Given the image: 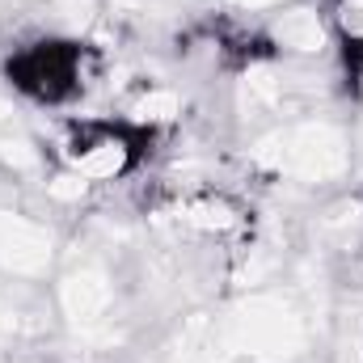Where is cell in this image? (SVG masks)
I'll use <instances>...</instances> for the list:
<instances>
[{
	"instance_id": "11",
	"label": "cell",
	"mask_w": 363,
	"mask_h": 363,
	"mask_svg": "<svg viewBox=\"0 0 363 363\" xmlns=\"http://www.w3.org/2000/svg\"><path fill=\"white\" fill-rule=\"evenodd\" d=\"M47 190H51L55 199H64V203H68V199H81V194H85V182H81V178H55Z\"/></svg>"
},
{
	"instance_id": "8",
	"label": "cell",
	"mask_w": 363,
	"mask_h": 363,
	"mask_svg": "<svg viewBox=\"0 0 363 363\" xmlns=\"http://www.w3.org/2000/svg\"><path fill=\"white\" fill-rule=\"evenodd\" d=\"M123 169V148L118 144H97L81 157V178H114Z\"/></svg>"
},
{
	"instance_id": "3",
	"label": "cell",
	"mask_w": 363,
	"mask_h": 363,
	"mask_svg": "<svg viewBox=\"0 0 363 363\" xmlns=\"http://www.w3.org/2000/svg\"><path fill=\"white\" fill-rule=\"evenodd\" d=\"M55 258V241L43 224L0 211V267L13 274H43Z\"/></svg>"
},
{
	"instance_id": "10",
	"label": "cell",
	"mask_w": 363,
	"mask_h": 363,
	"mask_svg": "<svg viewBox=\"0 0 363 363\" xmlns=\"http://www.w3.org/2000/svg\"><path fill=\"white\" fill-rule=\"evenodd\" d=\"M182 220L194 224V228H228L233 211L224 203H190V207H182Z\"/></svg>"
},
{
	"instance_id": "1",
	"label": "cell",
	"mask_w": 363,
	"mask_h": 363,
	"mask_svg": "<svg viewBox=\"0 0 363 363\" xmlns=\"http://www.w3.org/2000/svg\"><path fill=\"white\" fill-rule=\"evenodd\" d=\"M254 161L274 169V174L325 182V178H338L351 165V144L330 123H296V127H283L267 140H258Z\"/></svg>"
},
{
	"instance_id": "2",
	"label": "cell",
	"mask_w": 363,
	"mask_h": 363,
	"mask_svg": "<svg viewBox=\"0 0 363 363\" xmlns=\"http://www.w3.org/2000/svg\"><path fill=\"white\" fill-rule=\"evenodd\" d=\"M224 334H228V347L233 351H245L254 359L267 363H283L291 359L300 347H304V325L300 317L274 300V296H254L245 300L228 321H224Z\"/></svg>"
},
{
	"instance_id": "4",
	"label": "cell",
	"mask_w": 363,
	"mask_h": 363,
	"mask_svg": "<svg viewBox=\"0 0 363 363\" xmlns=\"http://www.w3.org/2000/svg\"><path fill=\"white\" fill-rule=\"evenodd\" d=\"M110 296L114 291H110V279L101 267H77L60 287V304H64L68 321H77V325H97L110 308Z\"/></svg>"
},
{
	"instance_id": "12",
	"label": "cell",
	"mask_w": 363,
	"mask_h": 363,
	"mask_svg": "<svg viewBox=\"0 0 363 363\" xmlns=\"http://www.w3.org/2000/svg\"><path fill=\"white\" fill-rule=\"evenodd\" d=\"M60 13L68 21H89L93 17V0H60Z\"/></svg>"
},
{
	"instance_id": "7",
	"label": "cell",
	"mask_w": 363,
	"mask_h": 363,
	"mask_svg": "<svg viewBox=\"0 0 363 363\" xmlns=\"http://www.w3.org/2000/svg\"><path fill=\"white\" fill-rule=\"evenodd\" d=\"M274 38L291 51H321L325 47V26L317 21V13L308 9H291L274 21Z\"/></svg>"
},
{
	"instance_id": "5",
	"label": "cell",
	"mask_w": 363,
	"mask_h": 363,
	"mask_svg": "<svg viewBox=\"0 0 363 363\" xmlns=\"http://www.w3.org/2000/svg\"><path fill=\"white\" fill-rule=\"evenodd\" d=\"M304 85L300 81H287L279 72H254L245 77V106L250 110H279V106H296L304 97Z\"/></svg>"
},
{
	"instance_id": "6",
	"label": "cell",
	"mask_w": 363,
	"mask_h": 363,
	"mask_svg": "<svg viewBox=\"0 0 363 363\" xmlns=\"http://www.w3.org/2000/svg\"><path fill=\"white\" fill-rule=\"evenodd\" d=\"M0 161L13 165V169H38V148L26 135L13 106H4V101H0Z\"/></svg>"
},
{
	"instance_id": "13",
	"label": "cell",
	"mask_w": 363,
	"mask_h": 363,
	"mask_svg": "<svg viewBox=\"0 0 363 363\" xmlns=\"http://www.w3.org/2000/svg\"><path fill=\"white\" fill-rule=\"evenodd\" d=\"M237 4H271V0H237Z\"/></svg>"
},
{
	"instance_id": "9",
	"label": "cell",
	"mask_w": 363,
	"mask_h": 363,
	"mask_svg": "<svg viewBox=\"0 0 363 363\" xmlns=\"http://www.w3.org/2000/svg\"><path fill=\"white\" fill-rule=\"evenodd\" d=\"M178 110H182V101H178V93H169V89H157L135 101V118H148V123H169V118H178Z\"/></svg>"
}]
</instances>
